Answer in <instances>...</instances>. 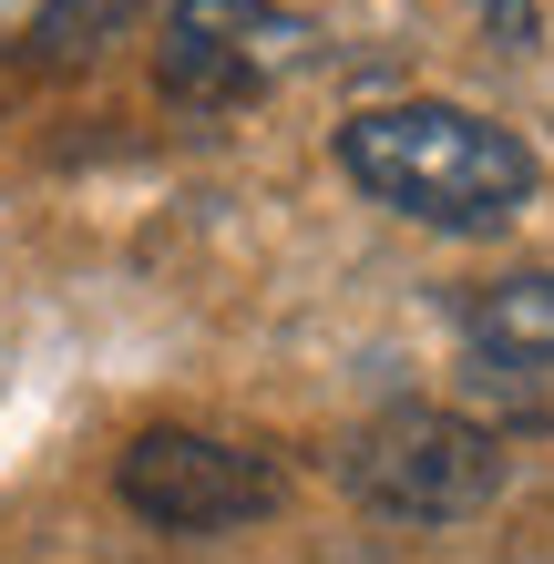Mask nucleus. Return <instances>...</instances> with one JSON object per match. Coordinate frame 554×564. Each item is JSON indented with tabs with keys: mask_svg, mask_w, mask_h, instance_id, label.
I'll return each instance as SVG.
<instances>
[{
	"mask_svg": "<svg viewBox=\"0 0 554 564\" xmlns=\"http://www.w3.org/2000/svg\"><path fill=\"white\" fill-rule=\"evenodd\" d=\"M339 175L411 226L493 237V226H513L534 206L544 164L513 123L472 113V104H370L339 123Z\"/></svg>",
	"mask_w": 554,
	"mask_h": 564,
	"instance_id": "f257e3e1",
	"label": "nucleus"
},
{
	"mask_svg": "<svg viewBox=\"0 0 554 564\" xmlns=\"http://www.w3.org/2000/svg\"><path fill=\"white\" fill-rule=\"evenodd\" d=\"M339 482L390 523H463L503 492V431L442 401H390L339 442Z\"/></svg>",
	"mask_w": 554,
	"mask_h": 564,
	"instance_id": "f03ea898",
	"label": "nucleus"
},
{
	"mask_svg": "<svg viewBox=\"0 0 554 564\" xmlns=\"http://www.w3.org/2000/svg\"><path fill=\"white\" fill-rule=\"evenodd\" d=\"M113 492H123V513L154 523V534H237V523H268V513H278L287 473H278L257 442L154 421V431H134V442H123Z\"/></svg>",
	"mask_w": 554,
	"mask_h": 564,
	"instance_id": "7ed1b4c3",
	"label": "nucleus"
},
{
	"mask_svg": "<svg viewBox=\"0 0 554 564\" xmlns=\"http://www.w3.org/2000/svg\"><path fill=\"white\" fill-rule=\"evenodd\" d=\"M308 62V21L278 0H175L165 42H154V83L185 113H247Z\"/></svg>",
	"mask_w": 554,
	"mask_h": 564,
	"instance_id": "20e7f679",
	"label": "nucleus"
},
{
	"mask_svg": "<svg viewBox=\"0 0 554 564\" xmlns=\"http://www.w3.org/2000/svg\"><path fill=\"white\" fill-rule=\"evenodd\" d=\"M463 390L482 431H554V278H493L463 297Z\"/></svg>",
	"mask_w": 554,
	"mask_h": 564,
	"instance_id": "39448f33",
	"label": "nucleus"
},
{
	"mask_svg": "<svg viewBox=\"0 0 554 564\" xmlns=\"http://www.w3.org/2000/svg\"><path fill=\"white\" fill-rule=\"evenodd\" d=\"M175 0H0V62H31V73H62V62H93L113 42H134L144 21H165Z\"/></svg>",
	"mask_w": 554,
	"mask_h": 564,
	"instance_id": "423d86ee",
	"label": "nucleus"
},
{
	"mask_svg": "<svg viewBox=\"0 0 554 564\" xmlns=\"http://www.w3.org/2000/svg\"><path fill=\"white\" fill-rule=\"evenodd\" d=\"M472 11L493 21L503 42H534V31H544V0H472Z\"/></svg>",
	"mask_w": 554,
	"mask_h": 564,
	"instance_id": "0eeeda50",
	"label": "nucleus"
}]
</instances>
